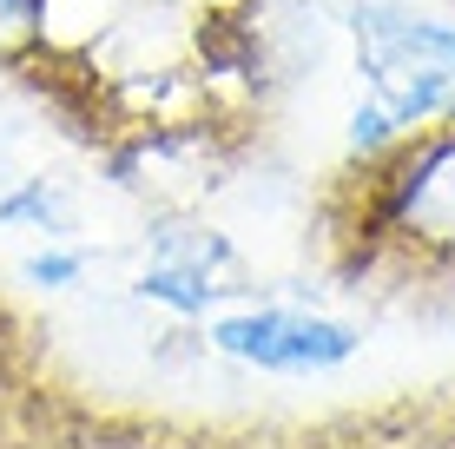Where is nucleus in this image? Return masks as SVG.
<instances>
[{"label":"nucleus","instance_id":"1","mask_svg":"<svg viewBox=\"0 0 455 449\" xmlns=\"http://www.w3.org/2000/svg\"><path fill=\"white\" fill-rule=\"evenodd\" d=\"M356 53H363V73L376 86V106L356 113V146H383L389 132L422 126L455 86V27L363 7L356 13Z\"/></svg>","mask_w":455,"mask_h":449},{"label":"nucleus","instance_id":"2","mask_svg":"<svg viewBox=\"0 0 455 449\" xmlns=\"http://www.w3.org/2000/svg\"><path fill=\"white\" fill-rule=\"evenodd\" d=\"M212 344L238 364L258 370H337L356 357V331L317 311H291V304H264V311H238L212 324Z\"/></svg>","mask_w":455,"mask_h":449},{"label":"nucleus","instance_id":"3","mask_svg":"<svg viewBox=\"0 0 455 449\" xmlns=\"http://www.w3.org/2000/svg\"><path fill=\"white\" fill-rule=\"evenodd\" d=\"M389 231L403 245H435L455 252V126L422 139L410 165L396 172V198H389Z\"/></svg>","mask_w":455,"mask_h":449},{"label":"nucleus","instance_id":"4","mask_svg":"<svg viewBox=\"0 0 455 449\" xmlns=\"http://www.w3.org/2000/svg\"><path fill=\"white\" fill-rule=\"evenodd\" d=\"M0 219H7V225H40L46 238H53V231L73 225V198H67L60 179H27L20 192L0 198Z\"/></svg>","mask_w":455,"mask_h":449},{"label":"nucleus","instance_id":"5","mask_svg":"<svg viewBox=\"0 0 455 449\" xmlns=\"http://www.w3.org/2000/svg\"><path fill=\"white\" fill-rule=\"evenodd\" d=\"M34 27H40V0H0V53L34 40Z\"/></svg>","mask_w":455,"mask_h":449},{"label":"nucleus","instance_id":"6","mask_svg":"<svg viewBox=\"0 0 455 449\" xmlns=\"http://www.w3.org/2000/svg\"><path fill=\"white\" fill-rule=\"evenodd\" d=\"M86 449H205L192 437H165V429H119V437H92Z\"/></svg>","mask_w":455,"mask_h":449},{"label":"nucleus","instance_id":"7","mask_svg":"<svg viewBox=\"0 0 455 449\" xmlns=\"http://www.w3.org/2000/svg\"><path fill=\"white\" fill-rule=\"evenodd\" d=\"M80 271H86L80 252H40V258H27V277H34V285H67V277H80Z\"/></svg>","mask_w":455,"mask_h":449},{"label":"nucleus","instance_id":"8","mask_svg":"<svg viewBox=\"0 0 455 449\" xmlns=\"http://www.w3.org/2000/svg\"><path fill=\"white\" fill-rule=\"evenodd\" d=\"M376 449H455V443H443V437H403V443H376Z\"/></svg>","mask_w":455,"mask_h":449}]
</instances>
